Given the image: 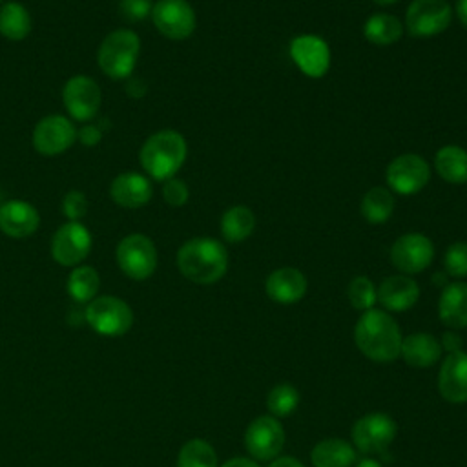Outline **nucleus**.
<instances>
[{
	"label": "nucleus",
	"instance_id": "1",
	"mask_svg": "<svg viewBox=\"0 0 467 467\" xmlns=\"http://www.w3.org/2000/svg\"><path fill=\"white\" fill-rule=\"evenodd\" d=\"M401 339L396 319L379 308L365 310L354 328L356 347L376 363L394 361L400 356Z\"/></svg>",
	"mask_w": 467,
	"mask_h": 467
},
{
	"label": "nucleus",
	"instance_id": "2",
	"mask_svg": "<svg viewBox=\"0 0 467 467\" xmlns=\"http://www.w3.org/2000/svg\"><path fill=\"white\" fill-rule=\"evenodd\" d=\"M181 274L197 285H212L228 270V252L224 244L212 237H193L177 252Z\"/></svg>",
	"mask_w": 467,
	"mask_h": 467
},
{
	"label": "nucleus",
	"instance_id": "3",
	"mask_svg": "<svg viewBox=\"0 0 467 467\" xmlns=\"http://www.w3.org/2000/svg\"><path fill=\"white\" fill-rule=\"evenodd\" d=\"M186 140L175 130H161L146 139L139 159L144 171L155 181L171 179L186 161Z\"/></svg>",
	"mask_w": 467,
	"mask_h": 467
},
{
	"label": "nucleus",
	"instance_id": "4",
	"mask_svg": "<svg viewBox=\"0 0 467 467\" xmlns=\"http://www.w3.org/2000/svg\"><path fill=\"white\" fill-rule=\"evenodd\" d=\"M140 40L131 29L111 31L99 46V67L115 80L128 78L137 64Z\"/></svg>",
	"mask_w": 467,
	"mask_h": 467
},
{
	"label": "nucleus",
	"instance_id": "5",
	"mask_svg": "<svg viewBox=\"0 0 467 467\" xmlns=\"http://www.w3.org/2000/svg\"><path fill=\"white\" fill-rule=\"evenodd\" d=\"M86 321L97 334L117 337L131 328L133 310L126 301L115 296H100L88 303Z\"/></svg>",
	"mask_w": 467,
	"mask_h": 467
},
{
	"label": "nucleus",
	"instance_id": "6",
	"mask_svg": "<svg viewBox=\"0 0 467 467\" xmlns=\"http://www.w3.org/2000/svg\"><path fill=\"white\" fill-rule=\"evenodd\" d=\"M119 268L135 281L148 279L157 268V248L142 234L126 235L115 250Z\"/></svg>",
	"mask_w": 467,
	"mask_h": 467
},
{
	"label": "nucleus",
	"instance_id": "7",
	"mask_svg": "<svg viewBox=\"0 0 467 467\" xmlns=\"http://www.w3.org/2000/svg\"><path fill=\"white\" fill-rule=\"evenodd\" d=\"M452 9L447 0H412L405 13V26L410 36L429 38L449 27Z\"/></svg>",
	"mask_w": 467,
	"mask_h": 467
},
{
	"label": "nucleus",
	"instance_id": "8",
	"mask_svg": "<svg viewBox=\"0 0 467 467\" xmlns=\"http://www.w3.org/2000/svg\"><path fill=\"white\" fill-rule=\"evenodd\" d=\"M352 443L363 454L385 452L398 434L396 421L383 412H372L359 418L352 427Z\"/></svg>",
	"mask_w": 467,
	"mask_h": 467
},
{
	"label": "nucleus",
	"instance_id": "9",
	"mask_svg": "<svg viewBox=\"0 0 467 467\" xmlns=\"http://www.w3.org/2000/svg\"><path fill=\"white\" fill-rule=\"evenodd\" d=\"M244 447L252 460L272 462L285 447V429L274 416H259L244 431Z\"/></svg>",
	"mask_w": 467,
	"mask_h": 467
},
{
	"label": "nucleus",
	"instance_id": "10",
	"mask_svg": "<svg viewBox=\"0 0 467 467\" xmlns=\"http://www.w3.org/2000/svg\"><path fill=\"white\" fill-rule=\"evenodd\" d=\"M431 168L421 155L401 153L387 166L385 179L392 192L400 195L418 193L429 182Z\"/></svg>",
	"mask_w": 467,
	"mask_h": 467
},
{
	"label": "nucleus",
	"instance_id": "11",
	"mask_svg": "<svg viewBox=\"0 0 467 467\" xmlns=\"http://www.w3.org/2000/svg\"><path fill=\"white\" fill-rule=\"evenodd\" d=\"M151 20L170 40H184L195 29V13L186 0H159L151 7Z\"/></svg>",
	"mask_w": 467,
	"mask_h": 467
},
{
	"label": "nucleus",
	"instance_id": "12",
	"mask_svg": "<svg viewBox=\"0 0 467 467\" xmlns=\"http://www.w3.org/2000/svg\"><path fill=\"white\" fill-rule=\"evenodd\" d=\"M91 250V234L78 223L69 221L62 224L51 239V255L62 266H75L86 259Z\"/></svg>",
	"mask_w": 467,
	"mask_h": 467
},
{
	"label": "nucleus",
	"instance_id": "13",
	"mask_svg": "<svg viewBox=\"0 0 467 467\" xmlns=\"http://www.w3.org/2000/svg\"><path fill=\"white\" fill-rule=\"evenodd\" d=\"M434 259L432 241L423 234H405L398 237L390 248L392 265L410 275L423 272Z\"/></svg>",
	"mask_w": 467,
	"mask_h": 467
},
{
	"label": "nucleus",
	"instance_id": "14",
	"mask_svg": "<svg viewBox=\"0 0 467 467\" xmlns=\"http://www.w3.org/2000/svg\"><path fill=\"white\" fill-rule=\"evenodd\" d=\"M62 100L67 113L75 120H89L100 108L102 93L93 78L86 75H75L66 82L62 89Z\"/></svg>",
	"mask_w": 467,
	"mask_h": 467
},
{
	"label": "nucleus",
	"instance_id": "15",
	"mask_svg": "<svg viewBox=\"0 0 467 467\" xmlns=\"http://www.w3.org/2000/svg\"><path fill=\"white\" fill-rule=\"evenodd\" d=\"M77 140V130L67 117L47 115L38 120L33 131V146L42 155H58Z\"/></svg>",
	"mask_w": 467,
	"mask_h": 467
},
{
	"label": "nucleus",
	"instance_id": "16",
	"mask_svg": "<svg viewBox=\"0 0 467 467\" xmlns=\"http://www.w3.org/2000/svg\"><path fill=\"white\" fill-rule=\"evenodd\" d=\"M290 57L296 66L312 78H319L328 71L330 49L317 35H299L290 42Z\"/></svg>",
	"mask_w": 467,
	"mask_h": 467
},
{
	"label": "nucleus",
	"instance_id": "17",
	"mask_svg": "<svg viewBox=\"0 0 467 467\" xmlns=\"http://www.w3.org/2000/svg\"><path fill=\"white\" fill-rule=\"evenodd\" d=\"M438 390L451 403L467 401V352H449L438 372Z\"/></svg>",
	"mask_w": 467,
	"mask_h": 467
},
{
	"label": "nucleus",
	"instance_id": "18",
	"mask_svg": "<svg viewBox=\"0 0 467 467\" xmlns=\"http://www.w3.org/2000/svg\"><path fill=\"white\" fill-rule=\"evenodd\" d=\"M40 215L36 208L26 201L13 199L0 206V230L15 239L29 237L36 232Z\"/></svg>",
	"mask_w": 467,
	"mask_h": 467
},
{
	"label": "nucleus",
	"instance_id": "19",
	"mask_svg": "<svg viewBox=\"0 0 467 467\" xmlns=\"http://www.w3.org/2000/svg\"><path fill=\"white\" fill-rule=\"evenodd\" d=\"M266 296L279 305H292L306 294V277L301 270L283 266L274 270L265 281Z\"/></svg>",
	"mask_w": 467,
	"mask_h": 467
},
{
	"label": "nucleus",
	"instance_id": "20",
	"mask_svg": "<svg viewBox=\"0 0 467 467\" xmlns=\"http://www.w3.org/2000/svg\"><path fill=\"white\" fill-rule=\"evenodd\" d=\"M420 297L418 283L409 275H390L378 286V301L390 312H405L416 305Z\"/></svg>",
	"mask_w": 467,
	"mask_h": 467
},
{
	"label": "nucleus",
	"instance_id": "21",
	"mask_svg": "<svg viewBox=\"0 0 467 467\" xmlns=\"http://www.w3.org/2000/svg\"><path fill=\"white\" fill-rule=\"evenodd\" d=\"M150 181L135 171H124L117 175L109 186V195L113 202L124 208H140L151 199Z\"/></svg>",
	"mask_w": 467,
	"mask_h": 467
},
{
	"label": "nucleus",
	"instance_id": "22",
	"mask_svg": "<svg viewBox=\"0 0 467 467\" xmlns=\"http://www.w3.org/2000/svg\"><path fill=\"white\" fill-rule=\"evenodd\" d=\"M441 350V343L432 334L414 332L401 339L400 356L409 367L429 368L440 359Z\"/></svg>",
	"mask_w": 467,
	"mask_h": 467
},
{
	"label": "nucleus",
	"instance_id": "23",
	"mask_svg": "<svg viewBox=\"0 0 467 467\" xmlns=\"http://www.w3.org/2000/svg\"><path fill=\"white\" fill-rule=\"evenodd\" d=\"M438 316L449 328H467V283L454 281L443 286Z\"/></svg>",
	"mask_w": 467,
	"mask_h": 467
},
{
	"label": "nucleus",
	"instance_id": "24",
	"mask_svg": "<svg viewBox=\"0 0 467 467\" xmlns=\"http://www.w3.org/2000/svg\"><path fill=\"white\" fill-rule=\"evenodd\" d=\"M310 460L314 467H352L356 449L341 438H325L314 445Z\"/></svg>",
	"mask_w": 467,
	"mask_h": 467
},
{
	"label": "nucleus",
	"instance_id": "25",
	"mask_svg": "<svg viewBox=\"0 0 467 467\" xmlns=\"http://www.w3.org/2000/svg\"><path fill=\"white\" fill-rule=\"evenodd\" d=\"M434 168L451 184L467 182V151L460 146H443L436 151Z\"/></svg>",
	"mask_w": 467,
	"mask_h": 467
},
{
	"label": "nucleus",
	"instance_id": "26",
	"mask_svg": "<svg viewBox=\"0 0 467 467\" xmlns=\"http://www.w3.org/2000/svg\"><path fill=\"white\" fill-rule=\"evenodd\" d=\"M255 228V215L248 206L237 204L228 208L221 217V234L228 243H241L252 235Z\"/></svg>",
	"mask_w": 467,
	"mask_h": 467
},
{
	"label": "nucleus",
	"instance_id": "27",
	"mask_svg": "<svg viewBox=\"0 0 467 467\" xmlns=\"http://www.w3.org/2000/svg\"><path fill=\"white\" fill-rule=\"evenodd\" d=\"M403 26L398 16L389 13H376L367 18L363 26V35L368 42L376 46H389L401 38Z\"/></svg>",
	"mask_w": 467,
	"mask_h": 467
},
{
	"label": "nucleus",
	"instance_id": "28",
	"mask_svg": "<svg viewBox=\"0 0 467 467\" xmlns=\"http://www.w3.org/2000/svg\"><path fill=\"white\" fill-rule=\"evenodd\" d=\"M31 31V15L20 2H7L0 7V35L7 40H24Z\"/></svg>",
	"mask_w": 467,
	"mask_h": 467
},
{
	"label": "nucleus",
	"instance_id": "29",
	"mask_svg": "<svg viewBox=\"0 0 467 467\" xmlns=\"http://www.w3.org/2000/svg\"><path fill=\"white\" fill-rule=\"evenodd\" d=\"M394 212V197L383 186L370 188L361 199V213L372 224L385 223Z\"/></svg>",
	"mask_w": 467,
	"mask_h": 467
},
{
	"label": "nucleus",
	"instance_id": "30",
	"mask_svg": "<svg viewBox=\"0 0 467 467\" xmlns=\"http://www.w3.org/2000/svg\"><path fill=\"white\" fill-rule=\"evenodd\" d=\"M100 286V277L93 266H77L67 277V294L77 303H89L95 299Z\"/></svg>",
	"mask_w": 467,
	"mask_h": 467
},
{
	"label": "nucleus",
	"instance_id": "31",
	"mask_svg": "<svg viewBox=\"0 0 467 467\" xmlns=\"http://www.w3.org/2000/svg\"><path fill=\"white\" fill-rule=\"evenodd\" d=\"M177 467H219L215 449L201 438L188 440L179 451Z\"/></svg>",
	"mask_w": 467,
	"mask_h": 467
},
{
	"label": "nucleus",
	"instance_id": "32",
	"mask_svg": "<svg viewBox=\"0 0 467 467\" xmlns=\"http://www.w3.org/2000/svg\"><path fill=\"white\" fill-rule=\"evenodd\" d=\"M299 405V392L288 383L275 385L266 396V409L274 418L290 416Z\"/></svg>",
	"mask_w": 467,
	"mask_h": 467
},
{
	"label": "nucleus",
	"instance_id": "33",
	"mask_svg": "<svg viewBox=\"0 0 467 467\" xmlns=\"http://www.w3.org/2000/svg\"><path fill=\"white\" fill-rule=\"evenodd\" d=\"M347 296L350 305L356 310H363V312L374 308V303L378 301V290L374 283L365 275H358L348 283Z\"/></svg>",
	"mask_w": 467,
	"mask_h": 467
},
{
	"label": "nucleus",
	"instance_id": "34",
	"mask_svg": "<svg viewBox=\"0 0 467 467\" xmlns=\"http://www.w3.org/2000/svg\"><path fill=\"white\" fill-rule=\"evenodd\" d=\"M443 266L451 277H465L467 275V243L463 241L452 243L443 255Z\"/></svg>",
	"mask_w": 467,
	"mask_h": 467
},
{
	"label": "nucleus",
	"instance_id": "35",
	"mask_svg": "<svg viewBox=\"0 0 467 467\" xmlns=\"http://www.w3.org/2000/svg\"><path fill=\"white\" fill-rule=\"evenodd\" d=\"M62 212L69 221H80L88 212L86 195L78 190H71L62 199Z\"/></svg>",
	"mask_w": 467,
	"mask_h": 467
},
{
	"label": "nucleus",
	"instance_id": "36",
	"mask_svg": "<svg viewBox=\"0 0 467 467\" xmlns=\"http://www.w3.org/2000/svg\"><path fill=\"white\" fill-rule=\"evenodd\" d=\"M162 197L170 206H182L190 197V190L184 181L171 177L162 184Z\"/></svg>",
	"mask_w": 467,
	"mask_h": 467
},
{
	"label": "nucleus",
	"instance_id": "37",
	"mask_svg": "<svg viewBox=\"0 0 467 467\" xmlns=\"http://www.w3.org/2000/svg\"><path fill=\"white\" fill-rule=\"evenodd\" d=\"M150 0H120V13L128 22H140L151 15Z\"/></svg>",
	"mask_w": 467,
	"mask_h": 467
},
{
	"label": "nucleus",
	"instance_id": "38",
	"mask_svg": "<svg viewBox=\"0 0 467 467\" xmlns=\"http://www.w3.org/2000/svg\"><path fill=\"white\" fill-rule=\"evenodd\" d=\"M100 130L93 124H86L80 131H77V139H80L84 146H95L100 140Z\"/></svg>",
	"mask_w": 467,
	"mask_h": 467
},
{
	"label": "nucleus",
	"instance_id": "39",
	"mask_svg": "<svg viewBox=\"0 0 467 467\" xmlns=\"http://www.w3.org/2000/svg\"><path fill=\"white\" fill-rule=\"evenodd\" d=\"M268 467H305V465L292 456H277L275 460H272Z\"/></svg>",
	"mask_w": 467,
	"mask_h": 467
},
{
	"label": "nucleus",
	"instance_id": "40",
	"mask_svg": "<svg viewBox=\"0 0 467 467\" xmlns=\"http://www.w3.org/2000/svg\"><path fill=\"white\" fill-rule=\"evenodd\" d=\"M221 467H259V465H257L255 460H252V458L237 456V458H230V460L224 462Z\"/></svg>",
	"mask_w": 467,
	"mask_h": 467
},
{
	"label": "nucleus",
	"instance_id": "41",
	"mask_svg": "<svg viewBox=\"0 0 467 467\" xmlns=\"http://www.w3.org/2000/svg\"><path fill=\"white\" fill-rule=\"evenodd\" d=\"M460 345H462V341L456 337V334H452V332L443 334V345H441V348L445 347L449 352H456V350H460Z\"/></svg>",
	"mask_w": 467,
	"mask_h": 467
},
{
	"label": "nucleus",
	"instance_id": "42",
	"mask_svg": "<svg viewBox=\"0 0 467 467\" xmlns=\"http://www.w3.org/2000/svg\"><path fill=\"white\" fill-rule=\"evenodd\" d=\"M456 15L463 27H467V0H456Z\"/></svg>",
	"mask_w": 467,
	"mask_h": 467
},
{
	"label": "nucleus",
	"instance_id": "43",
	"mask_svg": "<svg viewBox=\"0 0 467 467\" xmlns=\"http://www.w3.org/2000/svg\"><path fill=\"white\" fill-rule=\"evenodd\" d=\"M354 467H383V465L374 458H363L358 463H354Z\"/></svg>",
	"mask_w": 467,
	"mask_h": 467
},
{
	"label": "nucleus",
	"instance_id": "44",
	"mask_svg": "<svg viewBox=\"0 0 467 467\" xmlns=\"http://www.w3.org/2000/svg\"><path fill=\"white\" fill-rule=\"evenodd\" d=\"M374 4H378V5H390V4H394L396 0H372Z\"/></svg>",
	"mask_w": 467,
	"mask_h": 467
},
{
	"label": "nucleus",
	"instance_id": "45",
	"mask_svg": "<svg viewBox=\"0 0 467 467\" xmlns=\"http://www.w3.org/2000/svg\"><path fill=\"white\" fill-rule=\"evenodd\" d=\"M0 2H2V0H0Z\"/></svg>",
	"mask_w": 467,
	"mask_h": 467
}]
</instances>
